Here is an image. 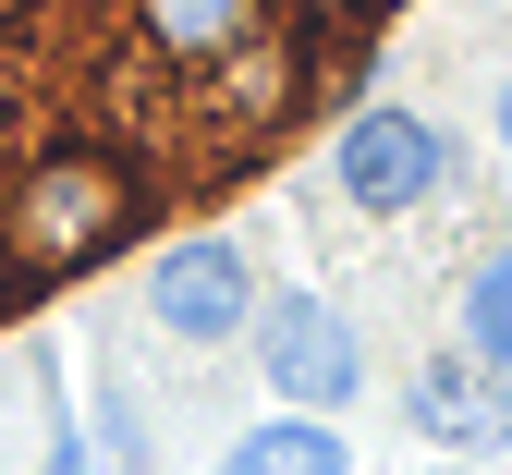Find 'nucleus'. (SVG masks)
<instances>
[{
    "label": "nucleus",
    "mask_w": 512,
    "mask_h": 475,
    "mask_svg": "<svg viewBox=\"0 0 512 475\" xmlns=\"http://www.w3.org/2000/svg\"><path fill=\"white\" fill-rule=\"evenodd\" d=\"M0 13H25V0H0Z\"/></svg>",
    "instance_id": "obj_10"
},
{
    "label": "nucleus",
    "mask_w": 512,
    "mask_h": 475,
    "mask_svg": "<svg viewBox=\"0 0 512 475\" xmlns=\"http://www.w3.org/2000/svg\"><path fill=\"white\" fill-rule=\"evenodd\" d=\"M256 354H269L281 402H354V378H366V342H354L317 293H281L269 329H256Z\"/></svg>",
    "instance_id": "obj_3"
},
{
    "label": "nucleus",
    "mask_w": 512,
    "mask_h": 475,
    "mask_svg": "<svg viewBox=\"0 0 512 475\" xmlns=\"http://www.w3.org/2000/svg\"><path fill=\"white\" fill-rule=\"evenodd\" d=\"M415 427L452 439V451H500V439H512V390H500V366H488V354L427 366V378H415Z\"/></svg>",
    "instance_id": "obj_5"
},
{
    "label": "nucleus",
    "mask_w": 512,
    "mask_h": 475,
    "mask_svg": "<svg viewBox=\"0 0 512 475\" xmlns=\"http://www.w3.org/2000/svg\"><path fill=\"white\" fill-rule=\"evenodd\" d=\"M147 317L171 329V342H220V329H244V317H256V268H244V244H220V232L171 244V256L147 268Z\"/></svg>",
    "instance_id": "obj_2"
},
{
    "label": "nucleus",
    "mask_w": 512,
    "mask_h": 475,
    "mask_svg": "<svg viewBox=\"0 0 512 475\" xmlns=\"http://www.w3.org/2000/svg\"><path fill=\"white\" fill-rule=\"evenodd\" d=\"M220 475H342V439L305 427V415H281V427H244Z\"/></svg>",
    "instance_id": "obj_7"
},
{
    "label": "nucleus",
    "mask_w": 512,
    "mask_h": 475,
    "mask_svg": "<svg viewBox=\"0 0 512 475\" xmlns=\"http://www.w3.org/2000/svg\"><path fill=\"white\" fill-rule=\"evenodd\" d=\"M256 13L269 0H135V25H147V49L159 61H232V49H256Z\"/></svg>",
    "instance_id": "obj_6"
},
{
    "label": "nucleus",
    "mask_w": 512,
    "mask_h": 475,
    "mask_svg": "<svg viewBox=\"0 0 512 475\" xmlns=\"http://www.w3.org/2000/svg\"><path fill=\"white\" fill-rule=\"evenodd\" d=\"M500 134H512V86H500Z\"/></svg>",
    "instance_id": "obj_9"
},
{
    "label": "nucleus",
    "mask_w": 512,
    "mask_h": 475,
    "mask_svg": "<svg viewBox=\"0 0 512 475\" xmlns=\"http://www.w3.org/2000/svg\"><path fill=\"white\" fill-rule=\"evenodd\" d=\"M464 354H488V366L512 378V244L464 281Z\"/></svg>",
    "instance_id": "obj_8"
},
{
    "label": "nucleus",
    "mask_w": 512,
    "mask_h": 475,
    "mask_svg": "<svg viewBox=\"0 0 512 475\" xmlns=\"http://www.w3.org/2000/svg\"><path fill=\"white\" fill-rule=\"evenodd\" d=\"M330 171H342L354 208H415V195L439 183V134L415 110H354V134L330 147Z\"/></svg>",
    "instance_id": "obj_4"
},
{
    "label": "nucleus",
    "mask_w": 512,
    "mask_h": 475,
    "mask_svg": "<svg viewBox=\"0 0 512 475\" xmlns=\"http://www.w3.org/2000/svg\"><path fill=\"white\" fill-rule=\"evenodd\" d=\"M135 220H147V171L122 147H49V159H25V183L0 195V305L37 293V281L98 268Z\"/></svg>",
    "instance_id": "obj_1"
}]
</instances>
